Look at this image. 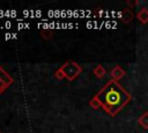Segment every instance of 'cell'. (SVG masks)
Wrapping results in <instances>:
<instances>
[{"label": "cell", "mask_w": 148, "mask_h": 133, "mask_svg": "<svg viewBox=\"0 0 148 133\" xmlns=\"http://www.w3.org/2000/svg\"><path fill=\"white\" fill-rule=\"evenodd\" d=\"M89 105L92 108V109H95V110H97V109H99V108H102V105H101V102L98 101V98L96 97V96H94L90 101H89Z\"/></svg>", "instance_id": "cell-8"}, {"label": "cell", "mask_w": 148, "mask_h": 133, "mask_svg": "<svg viewBox=\"0 0 148 133\" xmlns=\"http://www.w3.org/2000/svg\"><path fill=\"white\" fill-rule=\"evenodd\" d=\"M40 35L44 39H50L53 35V30L52 29H42L40 30Z\"/></svg>", "instance_id": "cell-9"}, {"label": "cell", "mask_w": 148, "mask_h": 133, "mask_svg": "<svg viewBox=\"0 0 148 133\" xmlns=\"http://www.w3.org/2000/svg\"><path fill=\"white\" fill-rule=\"evenodd\" d=\"M14 82V79L3 69L2 66H0V95Z\"/></svg>", "instance_id": "cell-3"}, {"label": "cell", "mask_w": 148, "mask_h": 133, "mask_svg": "<svg viewBox=\"0 0 148 133\" xmlns=\"http://www.w3.org/2000/svg\"><path fill=\"white\" fill-rule=\"evenodd\" d=\"M54 77H56L57 80H62V79H65V75H64V73L61 72L60 68H58V69L54 72Z\"/></svg>", "instance_id": "cell-10"}, {"label": "cell", "mask_w": 148, "mask_h": 133, "mask_svg": "<svg viewBox=\"0 0 148 133\" xmlns=\"http://www.w3.org/2000/svg\"><path fill=\"white\" fill-rule=\"evenodd\" d=\"M136 19L139 20L140 23L147 24V23H148V8H146V7L141 8V9L136 13Z\"/></svg>", "instance_id": "cell-5"}, {"label": "cell", "mask_w": 148, "mask_h": 133, "mask_svg": "<svg viewBox=\"0 0 148 133\" xmlns=\"http://www.w3.org/2000/svg\"><path fill=\"white\" fill-rule=\"evenodd\" d=\"M59 68L64 73L65 79H67L68 81L75 80L82 73V67L74 60H68V61L64 62Z\"/></svg>", "instance_id": "cell-2"}, {"label": "cell", "mask_w": 148, "mask_h": 133, "mask_svg": "<svg viewBox=\"0 0 148 133\" xmlns=\"http://www.w3.org/2000/svg\"><path fill=\"white\" fill-rule=\"evenodd\" d=\"M126 72L119 66V65H116L111 71H110V76H111V80H114V81H119L120 79H123L125 76Z\"/></svg>", "instance_id": "cell-4"}, {"label": "cell", "mask_w": 148, "mask_h": 133, "mask_svg": "<svg viewBox=\"0 0 148 133\" xmlns=\"http://www.w3.org/2000/svg\"><path fill=\"white\" fill-rule=\"evenodd\" d=\"M92 73H94V75H95L97 79H103V77L105 76V74H106V71H105V68H104L102 65H97V66L92 69Z\"/></svg>", "instance_id": "cell-7"}, {"label": "cell", "mask_w": 148, "mask_h": 133, "mask_svg": "<svg viewBox=\"0 0 148 133\" xmlns=\"http://www.w3.org/2000/svg\"><path fill=\"white\" fill-rule=\"evenodd\" d=\"M0 133H2V132H0Z\"/></svg>", "instance_id": "cell-11"}, {"label": "cell", "mask_w": 148, "mask_h": 133, "mask_svg": "<svg viewBox=\"0 0 148 133\" xmlns=\"http://www.w3.org/2000/svg\"><path fill=\"white\" fill-rule=\"evenodd\" d=\"M95 96L101 102L102 109L111 117L117 116L132 101V95L114 80L108 81Z\"/></svg>", "instance_id": "cell-1"}, {"label": "cell", "mask_w": 148, "mask_h": 133, "mask_svg": "<svg viewBox=\"0 0 148 133\" xmlns=\"http://www.w3.org/2000/svg\"><path fill=\"white\" fill-rule=\"evenodd\" d=\"M138 124H139L143 130H148V111H145V112L138 118Z\"/></svg>", "instance_id": "cell-6"}]
</instances>
